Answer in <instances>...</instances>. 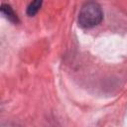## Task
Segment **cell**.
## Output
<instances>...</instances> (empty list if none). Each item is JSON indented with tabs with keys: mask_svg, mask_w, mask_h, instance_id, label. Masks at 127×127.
<instances>
[{
	"mask_svg": "<svg viewBox=\"0 0 127 127\" xmlns=\"http://www.w3.org/2000/svg\"><path fill=\"white\" fill-rule=\"evenodd\" d=\"M103 14L100 6L95 2L83 4L78 14V24L82 28H91L98 25L102 20Z\"/></svg>",
	"mask_w": 127,
	"mask_h": 127,
	"instance_id": "cell-1",
	"label": "cell"
},
{
	"mask_svg": "<svg viewBox=\"0 0 127 127\" xmlns=\"http://www.w3.org/2000/svg\"><path fill=\"white\" fill-rule=\"evenodd\" d=\"M41 5H42L41 1H33L32 3H30V5L27 8V14L29 16H34L40 10Z\"/></svg>",
	"mask_w": 127,
	"mask_h": 127,
	"instance_id": "cell-3",
	"label": "cell"
},
{
	"mask_svg": "<svg viewBox=\"0 0 127 127\" xmlns=\"http://www.w3.org/2000/svg\"><path fill=\"white\" fill-rule=\"evenodd\" d=\"M1 12H2L11 22H14V23H17V22H18V17H17V15L15 14V12L13 11V9L11 8L10 5L2 4V6H1Z\"/></svg>",
	"mask_w": 127,
	"mask_h": 127,
	"instance_id": "cell-2",
	"label": "cell"
}]
</instances>
